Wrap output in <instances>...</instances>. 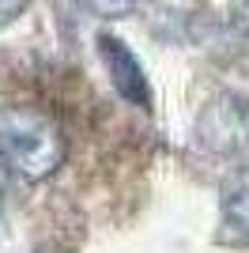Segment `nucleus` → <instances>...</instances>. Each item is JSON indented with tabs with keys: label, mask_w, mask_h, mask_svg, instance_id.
<instances>
[{
	"label": "nucleus",
	"mask_w": 249,
	"mask_h": 253,
	"mask_svg": "<svg viewBox=\"0 0 249 253\" xmlns=\"http://www.w3.org/2000/svg\"><path fill=\"white\" fill-rule=\"evenodd\" d=\"M0 163L31 181L53 178L64 163V136L31 106H0Z\"/></svg>",
	"instance_id": "f257e3e1"
},
{
	"label": "nucleus",
	"mask_w": 249,
	"mask_h": 253,
	"mask_svg": "<svg viewBox=\"0 0 249 253\" xmlns=\"http://www.w3.org/2000/svg\"><path fill=\"white\" fill-rule=\"evenodd\" d=\"M200 144L211 151H246L249 148V106L238 98H219L200 117Z\"/></svg>",
	"instance_id": "f03ea898"
},
{
	"label": "nucleus",
	"mask_w": 249,
	"mask_h": 253,
	"mask_svg": "<svg viewBox=\"0 0 249 253\" xmlns=\"http://www.w3.org/2000/svg\"><path fill=\"white\" fill-rule=\"evenodd\" d=\"M98 53H102L106 72L114 76V87L121 91V98H128L132 106H147L151 102L144 68H140V61L128 53V45H121L114 34H102V38H98Z\"/></svg>",
	"instance_id": "7ed1b4c3"
},
{
	"label": "nucleus",
	"mask_w": 249,
	"mask_h": 253,
	"mask_svg": "<svg viewBox=\"0 0 249 253\" xmlns=\"http://www.w3.org/2000/svg\"><path fill=\"white\" fill-rule=\"evenodd\" d=\"M223 211H227V223H230V227H238V231L249 234V178H242L238 185L227 193Z\"/></svg>",
	"instance_id": "20e7f679"
},
{
	"label": "nucleus",
	"mask_w": 249,
	"mask_h": 253,
	"mask_svg": "<svg viewBox=\"0 0 249 253\" xmlns=\"http://www.w3.org/2000/svg\"><path fill=\"white\" fill-rule=\"evenodd\" d=\"M91 15H102V19H117V15H128L136 0H80Z\"/></svg>",
	"instance_id": "39448f33"
},
{
	"label": "nucleus",
	"mask_w": 249,
	"mask_h": 253,
	"mask_svg": "<svg viewBox=\"0 0 249 253\" xmlns=\"http://www.w3.org/2000/svg\"><path fill=\"white\" fill-rule=\"evenodd\" d=\"M27 4H31V0H0V27L15 23L23 11H27Z\"/></svg>",
	"instance_id": "423d86ee"
}]
</instances>
